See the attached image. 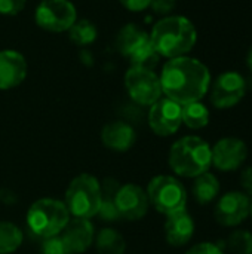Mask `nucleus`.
<instances>
[{
  "label": "nucleus",
  "mask_w": 252,
  "mask_h": 254,
  "mask_svg": "<svg viewBox=\"0 0 252 254\" xmlns=\"http://www.w3.org/2000/svg\"><path fill=\"white\" fill-rule=\"evenodd\" d=\"M162 94L180 106L201 101L209 89L211 73L196 58L187 55L168 60L159 76Z\"/></svg>",
  "instance_id": "f257e3e1"
},
{
  "label": "nucleus",
  "mask_w": 252,
  "mask_h": 254,
  "mask_svg": "<svg viewBox=\"0 0 252 254\" xmlns=\"http://www.w3.org/2000/svg\"><path fill=\"white\" fill-rule=\"evenodd\" d=\"M150 36V42L159 57L168 60L187 55L198 40L193 22L181 15H169L157 21Z\"/></svg>",
  "instance_id": "f03ea898"
},
{
  "label": "nucleus",
  "mask_w": 252,
  "mask_h": 254,
  "mask_svg": "<svg viewBox=\"0 0 252 254\" xmlns=\"http://www.w3.org/2000/svg\"><path fill=\"white\" fill-rule=\"evenodd\" d=\"M168 164L177 176L195 179L209 171L211 146L198 135H186L171 146Z\"/></svg>",
  "instance_id": "7ed1b4c3"
},
{
  "label": "nucleus",
  "mask_w": 252,
  "mask_h": 254,
  "mask_svg": "<svg viewBox=\"0 0 252 254\" xmlns=\"http://www.w3.org/2000/svg\"><path fill=\"white\" fill-rule=\"evenodd\" d=\"M71 219L64 202L53 198H42L27 211V226L36 237L45 240L59 235Z\"/></svg>",
  "instance_id": "20e7f679"
},
{
  "label": "nucleus",
  "mask_w": 252,
  "mask_h": 254,
  "mask_svg": "<svg viewBox=\"0 0 252 254\" xmlns=\"http://www.w3.org/2000/svg\"><path fill=\"white\" fill-rule=\"evenodd\" d=\"M64 204L70 216L91 220L98 214L101 205V183L91 174L74 177L65 190Z\"/></svg>",
  "instance_id": "39448f33"
},
{
  "label": "nucleus",
  "mask_w": 252,
  "mask_h": 254,
  "mask_svg": "<svg viewBox=\"0 0 252 254\" xmlns=\"http://www.w3.org/2000/svg\"><path fill=\"white\" fill-rule=\"evenodd\" d=\"M146 192L150 205L165 216L186 210L187 190L184 185L172 176L153 177Z\"/></svg>",
  "instance_id": "423d86ee"
},
{
  "label": "nucleus",
  "mask_w": 252,
  "mask_h": 254,
  "mask_svg": "<svg viewBox=\"0 0 252 254\" xmlns=\"http://www.w3.org/2000/svg\"><path fill=\"white\" fill-rule=\"evenodd\" d=\"M36 24L50 33L68 31L77 21V12L70 0H42L34 13Z\"/></svg>",
  "instance_id": "0eeeda50"
},
{
  "label": "nucleus",
  "mask_w": 252,
  "mask_h": 254,
  "mask_svg": "<svg viewBox=\"0 0 252 254\" xmlns=\"http://www.w3.org/2000/svg\"><path fill=\"white\" fill-rule=\"evenodd\" d=\"M125 86L131 100L140 106H151L162 98L160 79L153 70L131 65L125 74Z\"/></svg>",
  "instance_id": "6e6552de"
},
{
  "label": "nucleus",
  "mask_w": 252,
  "mask_h": 254,
  "mask_svg": "<svg viewBox=\"0 0 252 254\" xmlns=\"http://www.w3.org/2000/svg\"><path fill=\"white\" fill-rule=\"evenodd\" d=\"M247 92V83L241 73L224 71L212 85L211 103L217 109H232L242 101Z\"/></svg>",
  "instance_id": "1a4fd4ad"
},
{
  "label": "nucleus",
  "mask_w": 252,
  "mask_h": 254,
  "mask_svg": "<svg viewBox=\"0 0 252 254\" xmlns=\"http://www.w3.org/2000/svg\"><path fill=\"white\" fill-rule=\"evenodd\" d=\"M251 211V198L245 192L232 190L224 193L214 210V217L218 225L233 228L247 220Z\"/></svg>",
  "instance_id": "9d476101"
},
{
  "label": "nucleus",
  "mask_w": 252,
  "mask_h": 254,
  "mask_svg": "<svg viewBox=\"0 0 252 254\" xmlns=\"http://www.w3.org/2000/svg\"><path fill=\"white\" fill-rule=\"evenodd\" d=\"M183 124L181 106L169 98H159L150 106L149 125L151 131L160 137H168L175 134Z\"/></svg>",
  "instance_id": "9b49d317"
},
{
  "label": "nucleus",
  "mask_w": 252,
  "mask_h": 254,
  "mask_svg": "<svg viewBox=\"0 0 252 254\" xmlns=\"http://www.w3.org/2000/svg\"><path fill=\"white\" fill-rule=\"evenodd\" d=\"M212 165L224 173L235 171L248 158V146L238 137H224L211 147Z\"/></svg>",
  "instance_id": "f8f14e48"
},
{
  "label": "nucleus",
  "mask_w": 252,
  "mask_h": 254,
  "mask_svg": "<svg viewBox=\"0 0 252 254\" xmlns=\"http://www.w3.org/2000/svg\"><path fill=\"white\" fill-rule=\"evenodd\" d=\"M114 205L119 217H123L126 220H140L147 214L150 202L147 198V192L141 186L135 183H126L117 189Z\"/></svg>",
  "instance_id": "ddd939ff"
},
{
  "label": "nucleus",
  "mask_w": 252,
  "mask_h": 254,
  "mask_svg": "<svg viewBox=\"0 0 252 254\" xmlns=\"http://www.w3.org/2000/svg\"><path fill=\"white\" fill-rule=\"evenodd\" d=\"M27 61L18 51H0V89L16 88L27 77Z\"/></svg>",
  "instance_id": "4468645a"
},
{
  "label": "nucleus",
  "mask_w": 252,
  "mask_h": 254,
  "mask_svg": "<svg viewBox=\"0 0 252 254\" xmlns=\"http://www.w3.org/2000/svg\"><path fill=\"white\" fill-rule=\"evenodd\" d=\"M73 254L86 252L95 240L94 225L89 219H70L62 232L59 234Z\"/></svg>",
  "instance_id": "2eb2a0df"
},
{
  "label": "nucleus",
  "mask_w": 252,
  "mask_h": 254,
  "mask_svg": "<svg viewBox=\"0 0 252 254\" xmlns=\"http://www.w3.org/2000/svg\"><path fill=\"white\" fill-rule=\"evenodd\" d=\"M195 234V220L187 210L166 216L165 238L172 247H183L190 243Z\"/></svg>",
  "instance_id": "dca6fc26"
},
{
  "label": "nucleus",
  "mask_w": 252,
  "mask_h": 254,
  "mask_svg": "<svg viewBox=\"0 0 252 254\" xmlns=\"http://www.w3.org/2000/svg\"><path fill=\"white\" fill-rule=\"evenodd\" d=\"M102 144L114 152H126L135 143V131L134 128L122 121L107 124L101 131Z\"/></svg>",
  "instance_id": "f3484780"
},
{
  "label": "nucleus",
  "mask_w": 252,
  "mask_h": 254,
  "mask_svg": "<svg viewBox=\"0 0 252 254\" xmlns=\"http://www.w3.org/2000/svg\"><path fill=\"white\" fill-rule=\"evenodd\" d=\"M149 39H150V36L146 31H143L140 27H137L134 24H128L119 31V34L116 37V46L123 57L129 58L131 54L137 48H140L144 42H147Z\"/></svg>",
  "instance_id": "a211bd4d"
},
{
  "label": "nucleus",
  "mask_w": 252,
  "mask_h": 254,
  "mask_svg": "<svg viewBox=\"0 0 252 254\" xmlns=\"http://www.w3.org/2000/svg\"><path fill=\"white\" fill-rule=\"evenodd\" d=\"M192 190H193L195 199L199 204L205 205V204L212 202L218 196V193H220V182L212 173L206 171V173L195 177Z\"/></svg>",
  "instance_id": "6ab92c4d"
},
{
  "label": "nucleus",
  "mask_w": 252,
  "mask_h": 254,
  "mask_svg": "<svg viewBox=\"0 0 252 254\" xmlns=\"http://www.w3.org/2000/svg\"><path fill=\"white\" fill-rule=\"evenodd\" d=\"M94 243L97 252L100 254H123L126 250V243L123 235L111 228L101 229L97 234Z\"/></svg>",
  "instance_id": "aec40b11"
},
{
  "label": "nucleus",
  "mask_w": 252,
  "mask_h": 254,
  "mask_svg": "<svg viewBox=\"0 0 252 254\" xmlns=\"http://www.w3.org/2000/svg\"><path fill=\"white\" fill-rule=\"evenodd\" d=\"M181 119L190 129H201L209 124V110L201 101L189 103L181 106Z\"/></svg>",
  "instance_id": "412c9836"
},
{
  "label": "nucleus",
  "mask_w": 252,
  "mask_h": 254,
  "mask_svg": "<svg viewBox=\"0 0 252 254\" xmlns=\"http://www.w3.org/2000/svg\"><path fill=\"white\" fill-rule=\"evenodd\" d=\"M120 185L114 180H105L104 185H101V205L98 210V216H101L102 220L113 222L119 219V213L114 205V196Z\"/></svg>",
  "instance_id": "4be33fe9"
},
{
  "label": "nucleus",
  "mask_w": 252,
  "mask_h": 254,
  "mask_svg": "<svg viewBox=\"0 0 252 254\" xmlns=\"http://www.w3.org/2000/svg\"><path fill=\"white\" fill-rule=\"evenodd\" d=\"M24 240L22 231L10 223V222H0V254L15 253Z\"/></svg>",
  "instance_id": "5701e85b"
},
{
  "label": "nucleus",
  "mask_w": 252,
  "mask_h": 254,
  "mask_svg": "<svg viewBox=\"0 0 252 254\" xmlns=\"http://www.w3.org/2000/svg\"><path fill=\"white\" fill-rule=\"evenodd\" d=\"M68 37L77 46H88L97 40L98 30L89 19H79L70 27Z\"/></svg>",
  "instance_id": "b1692460"
},
{
  "label": "nucleus",
  "mask_w": 252,
  "mask_h": 254,
  "mask_svg": "<svg viewBox=\"0 0 252 254\" xmlns=\"http://www.w3.org/2000/svg\"><path fill=\"white\" fill-rule=\"evenodd\" d=\"M131 61L132 67H140V68H147V70H154V67L159 63V54L153 48L150 39L144 42L140 48H137L131 57L128 58Z\"/></svg>",
  "instance_id": "393cba45"
},
{
  "label": "nucleus",
  "mask_w": 252,
  "mask_h": 254,
  "mask_svg": "<svg viewBox=\"0 0 252 254\" xmlns=\"http://www.w3.org/2000/svg\"><path fill=\"white\" fill-rule=\"evenodd\" d=\"M227 247L235 254H252V232L238 229L227 238Z\"/></svg>",
  "instance_id": "a878e982"
},
{
  "label": "nucleus",
  "mask_w": 252,
  "mask_h": 254,
  "mask_svg": "<svg viewBox=\"0 0 252 254\" xmlns=\"http://www.w3.org/2000/svg\"><path fill=\"white\" fill-rule=\"evenodd\" d=\"M42 254H73L70 252L68 246L62 240L61 235H55L50 238H45L40 246Z\"/></svg>",
  "instance_id": "bb28decb"
},
{
  "label": "nucleus",
  "mask_w": 252,
  "mask_h": 254,
  "mask_svg": "<svg viewBox=\"0 0 252 254\" xmlns=\"http://www.w3.org/2000/svg\"><path fill=\"white\" fill-rule=\"evenodd\" d=\"M25 3L27 0H0V13L7 16L18 15L24 9Z\"/></svg>",
  "instance_id": "cd10ccee"
},
{
  "label": "nucleus",
  "mask_w": 252,
  "mask_h": 254,
  "mask_svg": "<svg viewBox=\"0 0 252 254\" xmlns=\"http://www.w3.org/2000/svg\"><path fill=\"white\" fill-rule=\"evenodd\" d=\"M177 6V0H151L150 7L157 15H168Z\"/></svg>",
  "instance_id": "c85d7f7f"
},
{
  "label": "nucleus",
  "mask_w": 252,
  "mask_h": 254,
  "mask_svg": "<svg viewBox=\"0 0 252 254\" xmlns=\"http://www.w3.org/2000/svg\"><path fill=\"white\" fill-rule=\"evenodd\" d=\"M186 254H224L221 247L214 243H199L189 249Z\"/></svg>",
  "instance_id": "c756f323"
},
{
  "label": "nucleus",
  "mask_w": 252,
  "mask_h": 254,
  "mask_svg": "<svg viewBox=\"0 0 252 254\" xmlns=\"http://www.w3.org/2000/svg\"><path fill=\"white\" fill-rule=\"evenodd\" d=\"M120 4L131 12H141L150 7L151 0H119Z\"/></svg>",
  "instance_id": "7c9ffc66"
},
{
  "label": "nucleus",
  "mask_w": 252,
  "mask_h": 254,
  "mask_svg": "<svg viewBox=\"0 0 252 254\" xmlns=\"http://www.w3.org/2000/svg\"><path fill=\"white\" fill-rule=\"evenodd\" d=\"M239 182H241V186L244 189V192L250 196H252V167H247L242 173H241V177H239Z\"/></svg>",
  "instance_id": "2f4dec72"
},
{
  "label": "nucleus",
  "mask_w": 252,
  "mask_h": 254,
  "mask_svg": "<svg viewBox=\"0 0 252 254\" xmlns=\"http://www.w3.org/2000/svg\"><path fill=\"white\" fill-rule=\"evenodd\" d=\"M247 64H248V68L251 70L252 73V46L251 49L248 51V55H247Z\"/></svg>",
  "instance_id": "473e14b6"
},
{
  "label": "nucleus",
  "mask_w": 252,
  "mask_h": 254,
  "mask_svg": "<svg viewBox=\"0 0 252 254\" xmlns=\"http://www.w3.org/2000/svg\"><path fill=\"white\" fill-rule=\"evenodd\" d=\"M250 216L252 217V199H251V211H250Z\"/></svg>",
  "instance_id": "72a5a7b5"
}]
</instances>
